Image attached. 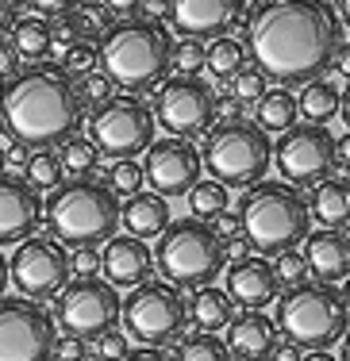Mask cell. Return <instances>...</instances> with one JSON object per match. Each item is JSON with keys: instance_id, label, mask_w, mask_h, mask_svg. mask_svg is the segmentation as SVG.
Segmentation results:
<instances>
[{"instance_id": "1", "label": "cell", "mask_w": 350, "mask_h": 361, "mask_svg": "<svg viewBox=\"0 0 350 361\" xmlns=\"http://www.w3.org/2000/svg\"><path fill=\"white\" fill-rule=\"evenodd\" d=\"M243 47L266 81L308 85L331 70L343 47V23L327 0H262L246 16Z\"/></svg>"}, {"instance_id": "2", "label": "cell", "mask_w": 350, "mask_h": 361, "mask_svg": "<svg viewBox=\"0 0 350 361\" xmlns=\"http://www.w3.org/2000/svg\"><path fill=\"white\" fill-rule=\"evenodd\" d=\"M0 116L16 142L50 150L81 127V92L58 66H31L0 85Z\"/></svg>"}, {"instance_id": "3", "label": "cell", "mask_w": 350, "mask_h": 361, "mask_svg": "<svg viewBox=\"0 0 350 361\" xmlns=\"http://www.w3.org/2000/svg\"><path fill=\"white\" fill-rule=\"evenodd\" d=\"M97 62L104 66L108 81L135 97V92L155 89L162 77L169 73L174 42H169V31L162 27V23L127 16V20L112 23V27L100 35Z\"/></svg>"}, {"instance_id": "4", "label": "cell", "mask_w": 350, "mask_h": 361, "mask_svg": "<svg viewBox=\"0 0 350 361\" xmlns=\"http://www.w3.org/2000/svg\"><path fill=\"white\" fill-rule=\"evenodd\" d=\"M312 216L308 200H301L296 188L285 180H262V185L246 188L239 200V231H243L251 254L273 257L289 254L312 235Z\"/></svg>"}, {"instance_id": "5", "label": "cell", "mask_w": 350, "mask_h": 361, "mask_svg": "<svg viewBox=\"0 0 350 361\" xmlns=\"http://www.w3.org/2000/svg\"><path fill=\"white\" fill-rule=\"evenodd\" d=\"M42 219L58 246L85 250V246H104L119 227V200L104 180L73 177L50 192L42 204Z\"/></svg>"}, {"instance_id": "6", "label": "cell", "mask_w": 350, "mask_h": 361, "mask_svg": "<svg viewBox=\"0 0 350 361\" xmlns=\"http://www.w3.org/2000/svg\"><path fill=\"white\" fill-rule=\"evenodd\" d=\"M273 326L293 350L327 354L350 331V307L339 288L320 285V281H304V285H293L277 296Z\"/></svg>"}, {"instance_id": "7", "label": "cell", "mask_w": 350, "mask_h": 361, "mask_svg": "<svg viewBox=\"0 0 350 361\" xmlns=\"http://www.w3.org/2000/svg\"><path fill=\"white\" fill-rule=\"evenodd\" d=\"M224 238L200 219H177L162 231L155 269L174 288H208L224 273Z\"/></svg>"}, {"instance_id": "8", "label": "cell", "mask_w": 350, "mask_h": 361, "mask_svg": "<svg viewBox=\"0 0 350 361\" xmlns=\"http://www.w3.org/2000/svg\"><path fill=\"white\" fill-rule=\"evenodd\" d=\"M270 161H273V139H266V131L258 123L224 119L208 131L200 166L224 188H254L266 180Z\"/></svg>"}, {"instance_id": "9", "label": "cell", "mask_w": 350, "mask_h": 361, "mask_svg": "<svg viewBox=\"0 0 350 361\" xmlns=\"http://www.w3.org/2000/svg\"><path fill=\"white\" fill-rule=\"evenodd\" d=\"M119 319H123V334L135 338L139 346L158 350L169 346L185 334L189 323V304L174 285L166 281H147L135 292H127L123 307H119Z\"/></svg>"}, {"instance_id": "10", "label": "cell", "mask_w": 350, "mask_h": 361, "mask_svg": "<svg viewBox=\"0 0 350 361\" xmlns=\"http://www.w3.org/2000/svg\"><path fill=\"white\" fill-rule=\"evenodd\" d=\"M155 111L147 108V100L131 97V92H112L104 104L92 108L89 116V142L97 146L104 158L123 161L135 154L150 150L155 142Z\"/></svg>"}, {"instance_id": "11", "label": "cell", "mask_w": 350, "mask_h": 361, "mask_svg": "<svg viewBox=\"0 0 350 361\" xmlns=\"http://www.w3.org/2000/svg\"><path fill=\"white\" fill-rule=\"evenodd\" d=\"M119 307L123 300L104 277H73L54 296V326H62L66 338L97 342L100 334L116 331Z\"/></svg>"}, {"instance_id": "12", "label": "cell", "mask_w": 350, "mask_h": 361, "mask_svg": "<svg viewBox=\"0 0 350 361\" xmlns=\"http://www.w3.org/2000/svg\"><path fill=\"white\" fill-rule=\"evenodd\" d=\"M155 123H162L169 131V139H185L204 135L216 127V89L204 77H166L158 85L155 97Z\"/></svg>"}, {"instance_id": "13", "label": "cell", "mask_w": 350, "mask_h": 361, "mask_svg": "<svg viewBox=\"0 0 350 361\" xmlns=\"http://www.w3.org/2000/svg\"><path fill=\"white\" fill-rule=\"evenodd\" d=\"M58 326L35 300L0 296V361H54Z\"/></svg>"}, {"instance_id": "14", "label": "cell", "mask_w": 350, "mask_h": 361, "mask_svg": "<svg viewBox=\"0 0 350 361\" xmlns=\"http://www.w3.org/2000/svg\"><path fill=\"white\" fill-rule=\"evenodd\" d=\"M70 254L66 246H58L50 235H31L16 246V254L8 257V281L16 292H23V300H50L70 285Z\"/></svg>"}, {"instance_id": "15", "label": "cell", "mask_w": 350, "mask_h": 361, "mask_svg": "<svg viewBox=\"0 0 350 361\" xmlns=\"http://www.w3.org/2000/svg\"><path fill=\"white\" fill-rule=\"evenodd\" d=\"M273 161H277V169H281L289 188H304V185L315 188L339 166L335 135L327 127H312V123L289 127L285 139H277V146H273Z\"/></svg>"}, {"instance_id": "16", "label": "cell", "mask_w": 350, "mask_h": 361, "mask_svg": "<svg viewBox=\"0 0 350 361\" xmlns=\"http://www.w3.org/2000/svg\"><path fill=\"white\" fill-rule=\"evenodd\" d=\"M143 180L155 196H189L200 180V150L185 139H155L143 161Z\"/></svg>"}, {"instance_id": "17", "label": "cell", "mask_w": 350, "mask_h": 361, "mask_svg": "<svg viewBox=\"0 0 350 361\" xmlns=\"http://www.w3.org/2000/svg\"><path fill=\"white\" fill-rule=\"evenodd\" d=\"M246 20V0H169V23L181 39H224Z\"/></svg>"}, {"instance_id": "18", "label": "cell", "mask_w": 350, "mask_h": 361, "mask_svg": "<svg viewBox=\"0 0 350 361\" xmlns=\"http://www.w3.org/2000/svg\"><path fill=\"white\" fill-rule=\"evenodd\" d=\"M42 219V200L23 177L0 173V246H20L35 235Z\"/></svg>"}, {"instance_id": "19", "label": "cell", "mask_w": 350, "mask_h": 361, "mask_svg": "<svg viewBox=\"0 0 350 361\" xmlns=\"http://www.w3.org/2000/svg\"><path fill=\"white\" fill-rule=\"evenodd\" d=\"M100 273L112 288H139L155 273V254L131 235H112L100 250Z\"/></svg>"}, {"instance_id": "20", "label": "cell", "mask_w": 350, "mask_h": 361, "mask_svg": "<svg viewBox=\"0 0 350 361\" xmlns=\"http://www.w3.org/2000/svg\"><path fill=\"white\" fill-rule=\"evenodd\" d=\"M227 300L231 304H243L246 312H262L266 304L281 296V281H277V269H273V262L266 257L251 254L243 257V262H235L231 269H227Z\"/></svg>"}, {"instance_id": "21", "label": "cell", "mask_w": 350, "mask_h": 361, "mask_svg": "<svg viewBox=\"0 0 350 361\" xmlns=\"http://www.w3.org/2000/svg\"><path fill=\"white\" fill-rule=\"evenodd\" d=\"M277 326L266 312H246V315H235L231 326H227V354L231 361H270L277 357Z\"/></svg>"}, {"instance_id": "22", "label": "cell", "mask_w": 350, "mask_h": 361, "mask_svg": "<svg viewBox=\"0 0 350 361\" xmlns=\"http://www.w3.org/2000/svg\"><path fill=\"white\" fill-rule=\"evenodd\" d=\"M304 265L320 285H335L350 277V238L343 231H312L304 238Z\"/></svg>"}, {"instance_id": "23", "label": "cell", "mask_w": 350, "mask_h": 361, "mask_svg": "<svg viewBox=\"0 0 350 361\" xmlns=\"http://www.w3.org/2000/svg\"><path fill=\"white\" fill-rule=\"evenodd\" d=\"M119 223L131 238L147 243V238H162V231L174 223V212H169V200L155 192H135L127 196V204H119Z\"/></svg>"}, {"instance_id": "24", "label": "cell", "mask_w": 350, "mask_h": 361, "mask_svg": "<svg viewBox=\"0 0 350 361\" xmlns=\"http://www.w3.org/2000/svg\"><path fill=\"white\" fill-rule=\"evenodd\" d=\"M308 216L323 223V231H343L350 227V180L327 177L312 188Z\"/></svg>"}, {"instance_id": "25", "label": "cell", "mask_w": 350, "mask_h": 361, "mask_svg": "<svg viewBox=\"0 0 350 361\" xmlns=\"http://www.w3.org/2000/svg\"><path fill=\"white\" fill-rule=\"evenodd\" d=\"M189 319L200 326V334H216V331H227L235 319V304L227 300V292L219 288H196L193 292V304H189Z\"/></svg>"}, {"instance_id": "26", "label": "cell", "mask_w": 350, "mask_h": 361, "mask_svg": "<svg viewBox=\"0 0 350 361\" xmlns=\"http://www.w3.org/2000/svg\"><path fill=\"white\" fill-rule=\"evenodd\" d=\"M8 42H12V50L20 58H28V62H42V58L50 54V50H54V27H50L47 20H42V16H28V20H16L12 23V31H8Z\"/></svg>"}, {"instance_id": "27", "label": "cell", "mask_w": 350, "mask_h": 361, "mask_svg": "<svg viewBox=\"0 0 350 361\" xmlns=\"http://www.w3.org/2000/svg\"><path fill=\"white\" fill-rule=\"evenodd\" d=\"M296 111L308 119L312 127H323L339 116V89L327 77H315V81L301 85V97H296Z\"/></svg>"}, {"instance_id": "28", "label": "cell", "mask_w": 350, "mask_h": 361, "mask_svg": "<svg viewBox=\"0 0 350 361\" xmlns=\"http://www.w3.org/2000/svg\"><path fill=\"white\" fill-rule=\"evenodd\" d=\"M296 123V97L293 92H285V89H266V97L258 100V127L262 131H281L285 135L289 127Z\"/></svg>"}, {"instance_id": "29", "label": "cell", "mask_w": 350, "mask_h": 361, "mask_svg": "<svg viewBox=\"0 0 350 361\" xmlns=\"http://www.w3.org/2000/svg\"><path fill=\"white\" fill-rule=\"evenodd\" d=\"M243 62H246V47L231 35L212 39L208 47H204V70L216 73V77H235L243 70Z\"/></svg>"}, {"instance_id": "30", "label": "cell", "mask_w": 350, "mask_h": 361, "mask_svg": "<svg viewBox=\"0 0 350 361\" xmlns=\"http://www.w3.org/2000/svg\"><path fill=\"white\" fill-rule=\"evenodd\" d=\"M189 208H193V219L212 223L227 212V188L216 185V180H196L189 188Z\"/></svg>"}, {"instance_id": "31", "label": "cell", "mask_w": 350, "mask_h": 361, "mask_svg": "<svg viewBox=\"0 0 350 361\" xmlns=\"http://www.w3.org/2000/svg\"><path fill=\"white\" fill-rule=\"evenodd\" d=\"M58 161H62L66 173L73 177H92V169L100 166V150L92 146L89 139H81V135H73V139L62 142V150H58Z\"/></svg>"}, {"instance_id": "32", "label": "cell", "mask_w": 350, "mask_h": 361, "mask_svg": "<svg viewBox=\"0 0 350 361\" xmlns=\"http://www.w3.org/2000/svg\"><path fill=\"white\" fill-rule=\"evenodd\" d=\"M58 70L66 77L73 73H92V66H97V47H92L89 39H58Z\"/></svg>"}, {"instance_id": "33", "label": "cell", "mask_w": 350, "mask_h": 361, "mask_svg": "<svg viewBox=\"0 0 350 361\" xmlns=\"http://www.w3.org/2000/svg\"><path fill=\"white\" fill-rule=\"evenodd\" d=\"M66 180V169L62 161H58V150H35L28 158V185L35 188H47V192H54L58 185Z\"/></svg>"}, {"instance_id": "34", "label": "cell", "mask_w": 350, "mask_h": 361, "mask_svg": "<svg viewBox=\"0 0 350 361\" xmlns=\"http://www.w3.org/2000/svg\"><path fill=\"white\" fill-rule=\"evenodd\" d=\"M174 361H231V354H227L224 338H216V334H189L177 346Z\"/></svg>"}, {"instance_id": "35", "label": "cell", "mask_w": 350, "mask_h": 361, "mask_svg": "<svg viewBox=\"0 0 350 361\" xmlns=\"http://www.w3.org/2000/svg\"><path fill=\"white\" fill-rule=\"evenodd\" d=\"M104 185L112 188V196H135V192H143V166H139L135 158L112 161Z\"/></svg>"}, {"instance_id": "36", "label": "cell", "mask_w": 350, "mask_h": 361, "mask_svg": "<svg viewBox=\"0 0 350 361\" xmlns=\"http://www.w3.org/2000/svg\"><path fill=\"white\" fill-rule=\"evenodd\" d=\"M262 97H266V77L254 70V66H243L231 77V100H239V104H258Z\"/></svg>"}, {"instance_id": "37", "label": "cell", "mask_w": 350, "mask_h": 361, "mask_svg": "<svg viewBox=\"0 0 350 361\" xmlns=\"http://www.w3.org/2000/svg\"><path fill=\"white\" fill-rule=\"evenodd\" d=\"M169 66H177V73H185V77H196L204 70V42L200 39H181L174 47V62Z\"/></svg>"}, {"instance_id": "38", "label": "cell", "mask_w": 350, "mask_h": 361, "mask_svg": "<svg viewBox=\"0 0 350 361\" xmlns=\"http://www.w3.org/2000/svg\"><path fill=\"white\" fill-rule=\"evenodd\" d=\"M273 269H277V281L281 285H304V277H308V265H304V254H296V250H289V254H281V262H273Z\"/></svg>"}, {"instance_id": "39", "label": "cell", "mask_w": 350, "mask_h": 361, "mask_svg": "<svg viewBox=\"0 0 350 361\" xmlns=\"http://www.w3.org/2000/svg\"><path fill=\"white\" fill-rule=\"evenodd\" d=\"M92 350H97V357L100 361H123L131 350H127V334L123 331H108V334H100L97 342H92Z\"/></svg>"}, {"instance_id": "40", "label": "cell", "mask_w": 350, "mask_h": 361, "mask_svg": "<svg viewBox=\"0 0 350 361\" xmlns=\"http://www.w3.org/2000/svg\"><path fill=\"white\" fill-rule=\"evenodd\" d=\"M81 100H89V104H104L108 97H112V81H108L104 73H85V85H81Z\"/></svg>"}, {"instance_id": "41", "label": "cell", "mask_w": 350, "mask_h": 361, "mask_svg": "<svg viewBox=\"0 0 350 361\" xmlns=\"http://www.w3.org/2000/svg\"><path fill=\"white\" fill-rule=\"evenodd\" d=\"M70 269L78 273V277H97V273H100V250H97V246H85V250H73V257H70Z\"/></svg>"}, {"instance_id": "42", "label": "cell", "mask_w": 350, "mask_h": 361, "mask_svg": "<svg viewBox=\"0 0 350 361\" xmlns=\"http://www.w3.org/2000/svg\"><path fill=\"white\" fill-rule=\"evenodd\" d=\"M28 4L42 16H70L78 4H85V0H28Z\"/></svg>"}, {"instance_id": "43", "label": "cell", "mask_w": 350, "mask_h": 361, "mask_svg": "<svg viewBox=\"0 0 350 361\" xmlns=\"http://www.w3.org/2000/svg\"><path fill=\"white\" fill-rule=\"evenodd\" d=\"M208 227H212V231H216V235H219V238H224V235H227V238H235V235H243V231H239V212H224V216H216V219H212V223H208Z\"/></svg>"}, {"instance_id": "44", "label": "cell", "mask_w": 350, "mask_h": 361, "mask_svg": "<svg viewBox=\"0 0 350 361\" xmlns=\"http://www.w3.org/2000/svg\"><path fill=\"white\" fill-rule=\"evenodd\" d=\"M20 73V54L12 50V42L0 39V77H16Z\"/></svg>"}, {"instance_id": "45", "label": "cell", "mask_w": 350, "mask_h": 361, "mask_svg": "<svg viewBox=\"0 0 350 361\" xmlns=\"http://www.w3.org/2000/svg\"><path fill=\"white\" fill-rule=\"evenodd\" d=\"M16 12H20V0H0V39H4L8 31H12Z\"/></svg>"}, {"instance_id": "46", "label": "cell", "mask_w": 350, "mask_h": 361, "mask_svg": "<svg viewBox=\"0 0 350 361\" xmlns=\"http://www.w3.org/2000/svg\"><path fill=\"white\" fill-rule=\"evenodd\" d=\"M28 158H31V154H28V146H23V142H16L12 150H4V169H28Z\"/></svg>"}, {"instance_id": "47", "label": "cell", "mask_w": 350, "mask_h": 361, "mask_svg": "<svg viewBox=\"0 0 350 361\" xmlns=\"http://www.w3.org/2000/svg\"><path fill=\"white\" fill-rule=\"evenodd\" d=\"M85 350V342L78 338H58V350H54V357H78Z\"/></svg>"}, {"instance_id": "48", "label": "cell", "mask_w": 350, "mask_h": 361, "mask_svg": "<svg viewBox=\"0 0 350 361\" xmlns=\"http://www.w3.org/2000/svg\"><path fill=\"white\" fill-rule=\"evenodd\" d=\"M104 8L108 12H119V16H131L143 8V0H104Z\"/></svg>"}, {"instance_id": "49", "label": "cell", "mask_w": 350, "mask_h": 361, "mask_svg": "<svg viewBox=\"0 0 350 361\" xmlns=\"http://www.w3.org/2000/svg\"><path fill=\"white\" fill-rule=\"evenodd\" d=\"M123 361H174V357L162 354V350H147V346H143V350H131Z\"/></svg>"}, {"instance_id": "50", "label": "cell", "mask_w": 350, "mask_h": 361, "mask_svg": "<svg viewBox=\"0 0 350 361\" xmlns=\"http://www.w3.org/2000/svg\"><path fill=\"white\" fill-rule=\"evenodd\" d=\"M143 12L155 20H169V0H143Z\"/></svg>"}, {"instance_id": "51", "label": "cell", "mask_w": 350, "mask_h": 361, "mask_svg": "<svg viewBox=\"0 0 350 361\" xmlns=\"http://www.w3.org/2000/svg\"><path fill=\"white\" fill-rule=\"evenodd\" d=\"M331 66H335L343 77H350V42H343V47H339V54H335V62H331Z\"/></svg>"}, {"instance_id": "52", "label": "cell", "mask_w": 350, "mask_h": 361, "mask_svg": "<svg viewBox=\"0 0 350 361\" xmlns=\"http://www.w3.org/2000/svg\"><path fill=\"white\" fill-rule=\"evenodd\" d=\"M335 158H339V161H346V166H350V131L343 135V139H335Z\"/></svg>"}, {"instance_id": "53", "label": "cell", "mask_w": 350, "mask_h": 361, "mask_svg": "<svg viewBox=\"0 0 350 361\" xmlns=\"http://www.w3.org/2000/svg\"><path fill=\"white\" fill-rule=\"evenodd\" d=\"M339 116H343L346 127H350V85H346V92H339Z\"/></svg>"}, {"instance_id": "54", "label": "cell", "mask_w": 350, "mask_h": 361, "mask_svg": "<svg viewBox=\"0 0 350 361\" xmlns=\"http://www.w3.org/2000/svg\"><path fill=\"white\" fill-rule=\"evenodd\" d=\"M335 16H339V23L350 27V0H335Z\"/></svg>"}, {"instance_id": "55", "label": "cell", "mask_w": 350, "mask_h": 361, "mask_svg": "<svg viewBox=\"0 0 350 361\" xmlns=\"http://www.w3.org/2000/svg\"><path fill=\"white\" fill-rule=\"evenodd\" d=\"M4 288H8V257L0 254V296H4Z\"/></svg>"}, {"instance_id": "56", "label": "cell", "mask_w": 350, "mask_h": 361, "mask_svg": "<svg viewBox=\"0 0 350 361\" xmlns=\"http://www.w3.org/2000/svg\"><path fill=\"white\" fill-rule=\"evenodd\" d=\"M304 361H339V357H335V354H308Z\"/></svg>"}, {"instance_id": "57", "label": "cell", "mask_w": 350, "mask_h": 361, "mask_svg": "<svg viewBox=\"0 0 350 361\" xmlns=\"http://www.w3.org/2000/svg\"><path fill=\"white\" fill-rule=\"evenodd\" d=\"M343 361H350V331L343 334Z\"/></svg>"}, {"instance_id": "58", "label": "cell", "mask_w": 350, "mask_h": 361, "mask_svg": "<svg viewBox=\"0 0 350 361\" xmlns=\"http://www.w3.org/2000/svg\"><path fill=\"white\" fill-rule=\"evenodd\" d=\"M4 135H8V123H4V116H0V139H4Z\"/></svg>"}, {"instance_id": "59", "label": "cell", "mask_w": 350, "mask_h": 361, "mask_svg": "<svg viewBox=\"0 0 350 361\" xmlns=\"http://www.w3.org/2000/svg\"><path fill=\"white\" fill-rule=\"evenodd\" d=\"M343 300H346V307H350V277H346V292H343Z\"/></svg>"}, {"instance_id": "60", "label": "cell", "mask_w": 350, "mask_h": 361, "mask_svg": "<svg viewBox=\"0 0 350 361\" xmlns=\"http://www.w3.org/2000/svg\"><path fill=\"white\" fill-rule=\"evenodd\" d=\"M0 173H4V150H0Z\"/></svg>"}]
</instances>
